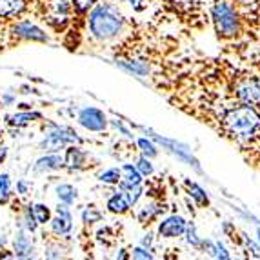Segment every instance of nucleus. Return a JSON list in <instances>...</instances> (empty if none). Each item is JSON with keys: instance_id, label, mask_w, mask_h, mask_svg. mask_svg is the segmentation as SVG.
I'll use <instances>...</instances> for the list:
<instances>
[{"instance_id": "obj_1", "label": "nucleus", "mask_w": 260, "mask_h": 260, "mask_svg": "<svg viewBox=\"0 0 260 260\" xmlns=\"http://www.w3.org/2000/svg\"><path fill=\"white\" fill-rule=\"evenodd\" d=\"M218 133L240 148L260 139V109L233 100L217 113Z\"/></svg>"}, {"instance_id": "obj_2", "label": "nucleus", "mask_w": 260, "mask_h": 260, "mask_svg": "<svg viewBox=\"0 0 260 260\" xmlns=\"http://www.w3.org/2000/svg\"><path fill=\"white\" fill-rule=\"evenodd\" d=\"M127 18L113 2H96L86 17V33L93 42L109 44L126 31Z\"/></svg>"}, {"instance_id": "obj_3", "label": "nucleus", "mask_w": 260, "mask_h": 260, "mask_svg": "<svg viewBox=\"0 0 260 260\" xmlns=\"http://www.w3.org/2000/svg\"><path fill=\"white\" fill-rule=\"evenodd\" d=\"M211 22L222 42H237L244 37L246 20L230 0H215L211 6Z\"/></svg>"}, {"instance_id": "obj_4", "label": "nucleus", "mask_w": 260, "mask_h": 260, "mask_svg": "<svg viewBox=\"0 0 260 260\" xmlns=\"http://www.w3.org/2000/svg\"><path fill=\"white\" fill-rule=\"evenodd\" d=\"M31 8L35 17L55 35H66L73 26L75 11L71 0H35Z\"/></svg>"}, {"instance_id": "obj_5", "label": "nucleus", "mask_w": 260, "mask_h": 260, "mask_svg": "<svg viewBox=\"0 0 260 260\" xmlns=\"http://www.w3.org/2000/svg\"><path fill=\"white\" fill-rule=\"evenodd\" d=\"M228 91L231 99L260 109V77L247 70H231L228 73Z\"/></svg>"}, {"instance_id": "obj_6", "label": "nucleus", "mask_w": 260, "mask_h": 260, "mask_svg": "<svg viewBox=\"0 0 260 260\" xmlns=\"http://www.w3.org/2000/svg\"><path fill=\"white\" fill-rule=\"evenodd\" d=\"M9 35L15 37L17 40H31V42H48L49 40L48 33L27 18L11 22L9 24Z\"/></svg>"}, {"instance_id": "obj_7", "label": "nucleus", "mask_w": 260, "mask_h": 260, "mask_svg": "<svg viewBox=\"0 0 260 260\" xmlns=\"http://www.w3.org/2000/svg\"><path fill=\"white\" fill-rule=\"evenodd\" d=\"M99 0H71V4H73V11H75V20H73V26H71V29L66 33V35L77 37V46L78 42H80V39H82V33L84 29H86V17L87 13L91 11V8L96 4Z\"/></svg>"}, {"instance_id": "obj_8", "label": "nucleus", "mask_w": 260, "mask_h": 260, "mask_svg": "<svg viewBox=\"0 0 260 260\" xmlns=\"http://www.w3.org/2000/svg\"><path fill=\"white\" fill-rule=\"evenodd\" d=\"M80 142V139L77 137V133H73L68 127H55V131L46 135V139L40 142V148H44L46 151H58L68 144Z\"/></svg>"}, {"instance_id": "obj_9", "label": "nucleus", "mask_w": 260, "mask_h": 260, "mask_svg": "<svg viewBox=\"0 0 260 260\" xmlns=\"http://www.w3.org/2000/svg\"><path fill=\"white\" fill-rule=\"evenodd\" d=\"M78 124L89 131L100 133L108 127V118L104 111H100L99 108H84L78 113Z\"/></svg>"}, {"instance_id": "obj_10", "label": "nucleus", "mask_w": 260, "mask_h": 260, "mask_svg": "<svg viewBox=\"0 0 260 260\" xmlns=\"http://www.w3.org/2000/svg\"><path fill=\"white\" fill-rule=\"evenodd\" d=\"M31 0H0V22H15L29 11Z\"/></svg>"}, {"instance_id": "obj_11", "label": "nucleus", "mask_w": 260, "mask_h": 260, "mask_svg": "<svg viewBox=\"0 0 260 260\" xmlns=\"http://www.w3.org/2000/svg\"><path fill=\"white\" fill-rule=\"evenodd\" d=\"M186 225H187V222L184 220L182 217L171 215V217H168L166 220L160 222V225H158V235H160L162 239H177V237L186 233Z\"/></svg>"}, {"instance_id": "obj_12", "label": "nucleus", "mask_w": 260, "mask_h": 260, "mask_svg": "<svg viewBox=\"0 0 260 260\" xmlns=\"http://www.w3.org/2000/svg\"><path fill=\"white\" fill-rule=\"evenodd\" d=\"M153 139L158 140V142H160L162 146H166V148H168L171 153H175V155H178V158H182V160H186L187 164L193 166V168H195V169H200L199 160H197L195 156L191 155V149L187 148V146H184V144H180V142H175V140L160 139L158 135H153Z\"/></svg>"}, {"instance_id": "obj_13", "label": "nucleus", "mask_w": 260, "mask_h": 260, "mask_svg": "<svg viewBox=\"0 0 260 260\" xmlns=\"http://www.w3.org/2000/svg\"><path fill=\"white\" fill-rule=\"evenodd\" d=\"M49 222H51V230L55 231L56 235L70 233L71 228H73V224H71L73 220H71V213H70V209H68V204L62 202V204L56 208V217Z\"/></svg>"}, {"instance_id": "obj_14", "label": "nucleus", "mask_w": 260, "mask_h": 260, "mask_svg": "<svg viewBox=\"0 0 260 260\" xmlns=\"http://www.w3.org/2000/svg\"><path fill=\"white\" fill-rule=\"evenodd\" d=\"M120 173H122V178H120V182H118V186L124 191L129 189L131 186H140V184H142V173H140L135 166L124 164L120 168Z\"/></svg>"}, {"instance_id": "obj_15", "label": "nucleus", "mask_w": 260, "mask_h": 260, "mask_svg": "<svg viewBox=\"0 0 260 260\" xmlns=\"http://www.w3.org/2000/svg\"><path fill=\"white\" fill-rule=\"evenodd\" d=\"M86 153L82 151V148H78V146H70V148L66 149V155H64V166H68L70 169H80L84 168L86 164Z\"/></svg>"}, {"instance_id": "obj_16", "label": "nucleus", "mask_w": 260, "mask_h": 260, "mask_svg": "<svg viewBox=\"0 0 260 260\" xmlns=\"http://www.w3.org/2000/svg\"><path fill=\"white\" fill-rule=\"evenodd\" d=\"M64 168V158L60 155H46L39 158L35 164V171L42 173V171H53V169Z\"/></svg>"}, {"instance_id": "obj_17", "label": "nucleus", "mask_w": 260, "mask_h": 260, "mask_svg": "<svg viewBox=\"0 0 260 260\" xmlns=\"http://www.w3.org/2000/svg\"><path fill=\"white\" fill-rule=\"evenodd\" d=\"M131 204L127 202L126 195L124 193H115L111 199L108 200V209L115 215H126L129 211Z\"/></svg>"}, {"instance_id": "obj_18", "label": "nucleus", "mask_w": 260, "mask_h": 260, "mask_svg": "<svg viewBox=\"0 0 260 260\" xmlns=\"http://www.w3.org/2000/svg\"><path fill=\"white\" fill-rule=\"evenodd\" d=\"M166 206L164 204H148V206H144L142 209H140V213H139V220H140V224H149V222H153L155 220L160 213H164L166 211Z\"/></svg>"}, {"instance_id": "obj_19", "label": "nucleus", "mask_w": 260, "mask_h": 260, "mask_svg": "<svg viewBox=\"0 0 260 260\" xmlns=\"http://www.w3.org/2000/svg\"><path fill=\"white\" fill-rule=\"evenodd\" d=\"M42 115L40 113H33V111H26V113H17L13 117H8V124L11 126H17V127H22V126H27L29 122L33 120H40Z\"/></svg>"}, {"instance_id": "obj_20", "label": "nucleus", "mask_w": 260, "mask_h": 260, "mask_svg": "<svg viewBox=\"0 0 260 260\" xmlns=\"http://www.w3.org/2000/svg\"><path fill=\"white\" fill-rule=\"evenodd\" d=\"M56 197H58L60 202L71 206L77 200V189L73 186H70V184H60V186L56 187Z\"/></svg>"}, {"instance_id": "obj_21", "label": "nucleus", "mask_w": 260, "mask_h": 260, "mask_svg": "<svg viewBox=\"0 0 260 260\" xmlns=\"http://www.w3.org/2000/svg\"><path fill=\"white\" fill-rule=\"evenodd\" d=\"M184 186L187 187L189 191V195L199 202L200 206H209V200H208V195L204 193V189L200 186H197L195 182H191V180H184Z\"/></svg>"}, {"instance_id": "obj_22", "label": "nucleus", "mask_w": 260, "mask_h": 260, "mask_svg": "<svg viewBox=\"0 0 260 260\" xmlns=\"http://www.w3.org/2000/svg\"><path fill=\"white\" fill-rule=\"evenodd\" d=\"M33 246H31L29 237H26L24 231H18L17 239H15V255H29Z\"/></svg>"}, {"instance_id": "obj_23", "label": "nucleus", "mask_w": 260, "mask_h": 260, "mask_svg": "<svg viewBox=\"0 0 260 260\" xmlns=\"http://www.w3.org/2000/svg\"><path fill=\"white\" fill-rule=\"evenodd\" d=\"M9 197H11V180L8 173L0 175V206L8 204Z\"/></svg>"}, {"instance_id": "obj_24", "label": "nucleus", "mask_w": 260, "mask_h": 260, "mask_svg": "<svg viewBox=\"0 0 260 260\" xmlns=\"http://www.w3.org/2000/svg\"><path fill=\"white\" fill-rule=\"evenodd\" d=\"M120 178H122V173L118 168H109L99 175V180L104 184H118L120 182Z\"/></svg>"}, {"instance_id": "obj_25", "label": "nucleus", "mask_w": 260, "mask_h": 260, "mask_svg": "<svg viewBox=\"0 0 260 260\" xmlns=\"http://www.w3.org/2000/svg\"><path fill=\"white\" fill-rule=\"evenodd\" d=\"M33 217H35V220L39 222V224H48V222L51 220V211H49L48 206L37 204V206H33Z\"/></svg>"}, {"instance_id": "obj_26", "label": "nucleus", "mask_w": 260, "mask_h": 260, "mask_svg": "<svg viewBox=\"0 0 260 260\" xmlns=\"http://www.w3.org/2000/svg\"><path fill=\"white\" fill-rule=\"evenodd\" d=\"M137 146L140 148V151H142L144 156H148V158H155L156 155H158V151H156V148L153 146L151 142H149L148 139H139L137 140Z\"/></svg>"}, {"instance_id": "obj_27", "label": "nucleus", "mask_w": 260, "mask_h": 260, "mask_svg": "<svg viewBox=\"0 0 260 260\" xmlns=\"http://www.w3.org/2000/svg\"><path fill=\"white\" fill-rule=\"evenodd\" d=\"M137 169L142 173V177H149V175H153V166H151V162H149L148 156H140L139 162H137Z\"/></svg>"}, {"instance_id": "obj_28", "label": "nucleus", "mask_w": 260, "mask_h": 260, "mask_svg": "<svg viewBox=\"0 0 260 260\" xmlns=\"http://www.w3.org/2000/svg\"><path fill=\"white\" fill-rule=\"evenodd\" d=\"M100 218H102V213L96 211L95 208H87L86 211L82 213V220L86 222V224H93V222H100Z\"/></svg>"}, {"instance_id": "obj_29", "label": "nucleus", "mask_w": 260, "mask_h": 260, "mask_svg": "<svg viewBox=\"0 0 260 260\" xmlns=\"http://www.w3.org/2000/svg\"><path fill=\"white\" fill-rule=\"evenodd\" d=\"M37 224H39V222H37L35 217H33V209L27 208L26 213H24V228H26V231L33 233V231L37 230Z\"/></svg>"}, {"instance_id": "obj_30", "label": "nucleus", "mask_w": 260, "mask_h": 260, "mask_svg": "<svg viewBox=\"0 0 260 260\" xmlns=\"http://www.w3.org/2000/svg\"><path fill=\"white\" fill-rule=\"evenodd\" d=\"M186 235H187V242L191 244V246H195V247H199V246H202V240L197 237V231H195V224H187L186 225Z\"/></svg>"}, {"instance_id": "obj_31", "label": "nucleus", "mask_w": 260, "mask_h": 260, "mask_svg": "<svg viewBox=\"0 0 260 260\" xmlns=\"http://www.w3.org/2000/svg\"><path fill=\"white\" fill-rule=\"evenodd\" d=\"M133 260H153L149 249L146 251L144 247H135L133 249Z\"/></svg>"}, {"instance_id": "obj_32", "label": "nucleus", "mask_w": 260, "mask_h": 260, "mask_svg": "<svg viewBox=\"0 0 260 260\" xmlns=\"http://www.w3.org/2000/svg\"><path fill=\"white\" fill-rule=\"evenodd\" d=\"M215 260H231V258H230V253H228V249L224 247V244L217 242V251H215Z\"/></svg>"}, {"instance_id": "obj_33", "label": "nucleus", "mask_w": 260, "mask_h": 260, "mask_svg": "<svg viewBox=\"0 0 260 260\" xmlns=\"http://www.w3.org/2000/svg\"><path fill=\"white\" fill-rule=\"evenodd\" d=\"M17 187H18V193H22V195H26L27 193V182L26 180H20V182L17 184Z\"/></svg>"}, {"instance_id": "obj_34", "label": "nucleus", "mask_w": 260, "mask_h": 260, "mask_svg": "<svg viewBox=\"0 0 260 260\" xmlns=\"http://www.w3.org/2000/svg\"><path fill=\"white\" fill-rule=\"evenodd\" d=\"M117 260H129V253H127V249H120L117 255Z\"/></svg>"}, {"instance_id": "obj_35", "label": "nucleus", "mask_w": 260, "mask_h": 260, "mask_svg": "<svg viewBox=\"0 0 260 260\" xmlns=\"http://www.w3.org/2000/svg\"><path fill=\"white\" fill-rule=\"evenodd\" d=\"M151 244H153V237H151V235H146V237L142 239V246L144 247H149Z\"/></svg>"}, {"instance_id": "obj_36", "label": "nucleus", "mask_w": 260, "mask_h": 260, "mask_svg": "<svg viewBox=\"0 0 260 260\" xmlns=\"http://www.w3.org/2000/svg\"><path fill=\"white\" fill-rule=\"evenodd\" d=\"M0 260H15L13 258V253H4V255L0 256Z\"/></svg>"}, {"instance_id": "obj_37", "label": "nucleus", "mask_w": 260, "mask_h": 260, "mask_svg": "<svg viewBox=\"0 0 260 260\" xmlns=\"http://www.w3.org/2000/svg\"><path fill=\"white\" fill-rule=\"evenodd\" d=\"M4 158H6V148H0V164H2Z\"/></svg>"}, {"instance_id": "obj_38", "label": "nucleus", "mask_w": 260, "mask_h": 260, "mask_svg": "<svg viewBox=\"0 0 260 260\" xmlns=\"http://www.w3.org/2000/svg\"><path fill=\"white\" fill-rule=\"evenodd\" d=\"M256 6H258V18H260V0H256Z\"/></svg>"}, {"instance_id": "obj_39", "label": "nucleus", "mask_w": 260, "mask_h": 260, "mask_svg": "<svg viewBox=\"0 0 260 260\" xmlns=\"http://www.w3.org/2000/svg\"><path fill=\"white\" fill-rule=\"evenodd\" d=\"M0 246H4V237H0Z\"/></svg>"}, {"instance_id": "obj_40", "label": "nucleus", "mask_w": 260, "mask_h": 260, "mask_svg": "<svg viewBox=\"0 0 260 260\" xmlns=\"http://www.w3.org/2000/svg\"><path fill=\"white\" fill-rule=\"evenodd\" d=\"M258 239H260V230H258Z\"/></svg>"}, {"instance_id": "obj_41", "label": "nucleus", "mask_w": 260, "mask_h": 260, "mask_svg": "<svg viewBox=\"0 0 260 260\" xmlns=\"http://www.w3.org/2000/svg\"><path fill=\"white\" fill-rule=\"evenodd\" d=\"M0 24H2V22H0Z\"/></svg>"}]
</instances>
